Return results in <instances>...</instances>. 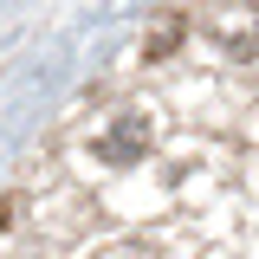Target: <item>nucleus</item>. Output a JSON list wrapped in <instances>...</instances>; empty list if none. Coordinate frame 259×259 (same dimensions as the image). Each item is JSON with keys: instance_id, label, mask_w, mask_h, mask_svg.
<instances>
[{"instance_id": "1", "label": "nucleus", "mask_w": 259, "mask_h": 259, "mask_svg": "<svg viewBox=\"0 0 259 259\" xmlns=\"http://www.w3.org/2000/svg\"><path fill=\"white\" fill-rule=\"evenodd\" d=\"M136 149H143V123H123L117 136H110V143H104V156H117V162H130Z\"/></svg>"}]
</instances>
